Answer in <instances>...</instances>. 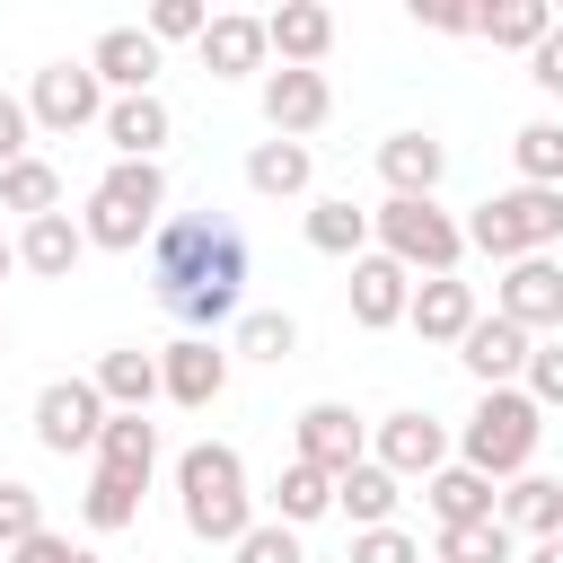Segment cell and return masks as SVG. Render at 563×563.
I'll return each mask as SVG.
<instances>
[{
    "instance_id": "1",
    "label": "cell",
    "mask_w": 563,
    "mask_h": 563,
    "mask_svg": "<svg viewBox=\"0 0 563 563\" xmlns=\"http://www.w3.org/2000/svg\"><path fill=\"white\" fill-rule=\"evenodd\" d=\"M150 290L176 325L211 334L229 317H246V229L229 211H176L158 238H150Z\"/></svg>"
},
{
    "instance_id": "2",
    "label": "cell",
    "mask_w": 563,
    "mask_h": 563,
    "mask_svg": "<svg viewBox=\"0 0 563 563\" xmlns=\"http://www.w3.org/2000/svg\"><path fill=\"white\" fill-rule=\"evenodd\" d=\"M176 510H185V528H194L202 545H229V554H238V537L255 528L246 457H238L229 440H194V449L176 457Z\"/></svg>"
},
{
    "instance_id": "3",
    "label": "cell",
    "mask_w": 563,
    "mask_h": 563,
    "mask_svg": "<svg viewBox=\"0 0 563 563\" xmlns=\"http://www.w3.org/2000/svg\"><path fill=\"white\" fill-rule=\"evenodd\" d=\"M537 440H545V405H537L528 387H484L475 413H466L457 466H475V475H493V484H519L528 457H537Z\"/></svg>"
},
{
    "instance_id": "4",
    "label": "cell",
    "mask_w": 563,
    "mask_h": 563,
    "mask_svg": "<svg viewBox=\"0 0 563 563\" xmlns=\"http://www.w3.org/2000/svg\"><path fill=\"white\" fill-rule=\"evenodd\" d=\"M158 211H167V176H158V158H114L106 176H97V194H88V246H106V255H132L150 229H158Z\"/></svg>"
},
{
    "instance_id": "5",
    "label": "cell",
    "mask_w": 563,
    "mask_h": 563,
    "mask_svg": "<svg viewBox=\"0 0 563 563\" xmlns=\"http://www.w3.org/2000/svg\"><path fill=\"white\" fill-rule=\"evenodd\" d=\"M563 238V194L554 185H510V194H484L466 211V246L493 255V264H519V255H545Z\"/></svg>"
},
{
    "instance_id": "6",
    "label": "cell",
    "mask_w": 563,
    "mask_h": 563,
    "mask_svg": "<svg viewBox=\"0 0 563 563\" xmlns=\"http://www.w3.org/2000/svg\"><path fill=\"white\" fill-rule=\"evenodd\" d=\"M369 238H378V255H396V264L422 273V282L457 273V255H466V220H449L440 202H413V194H387V202L369 211Z\"/></svg>"
},
{
    "instance_id": "7",
    "label": "cell",
    "mask_w": 563,
    "mask_h": 563,
    "mask_svg": "<svg viewBox=\"0 0 563 563\" xmlns=\"http://www.w3.org/2000/svg\"><path fill=\"white\" fill-rule=\"evenodd\" d=\"M106 422H114V405L97 396V378H44V396H35V440H44L53 457L97 449Z\"/></svg>"
},
{
    "instance_id": "8",
    "label": "cell",
    "mask_w": 563,
    "mask_h": 563,
    "mask_svg": "<svg viewBox=\"0 0 563 563\" xmlns=\"http://www.w3.org/2000/svg\"><path fill=\"white\" fill-rule=\"evenodd\" d=\"M106 79L88 70V62H44L35 70V88H26V114L44 123V132H79V123H106Z\"/></svg>"
},
{
    "instance_id": "9",
    "label": "cell",
    "mask_w": 563,
    "mask_h": 563,
    "mask_svg": "<svg viewBox=\"0 0 563 563\" xmlns=\"http://www.w3.org/2000/svg\"><path fill=\"white\" fill-rule=\"evenodd\" d=\"M493 317H510L519 334L563 325V264H554V255H519V264H501V282H493Z\"/></svg>"
},
{
    "instance_id": "10",
    "label": "cell",
    "mask_w": 563,
    "mask_h": 563,
    "mask_svg": "<svg viewBox=\"0 0 563 563\" xmlns=\"http://www.w3.org/2000/svg\"><path fill=\"white\" fill-rule=\"evenodd\" d=\"M378 466H387L396 484H413V475L431 484V475L449 466V431H440L422 405H405V413H387V422H378Z\"/></svg>"
},
{
    "instance_id": "11",
    "label": "cell",
    "mask_w": 563,
    "mask_h": 563,
    "mask_svg": "<svg viewBox=\"0 0 563 563\" xmlns=\"http://www.w3.org/2000/svg\"><path fill=\"white\" fill-rule=\"evenodd\" d=\"M325 114H334L325 70H264V123H273V141H308Z\"/></svg>"
},
{
    "instance_id": "12",
    "label": "cell",
    "mask_w": 563,
    "mask_h": 563,
    "mask_svg": "<svg viewBox=\"0 0 563 563\" xmlns=\"http://www.w3.org/2000/svg\"><path fill=\"white\" fill-rule=\"evenodd\" d=\"M88 70L106 79V97H150V79H158V35H150V26H106V35L88 44Z\"/></svg>"
},
{
    "instance_id": "13",
    "label": "cell",
    "mask_w": 563,
    "mask_h": 563,
    "mask_svg": "<svg viewBox=\"0 0 563 563\" xmlns=\"http://www.w3.org/2000/svg\"><path fill=\"white\" fill-rule=\"evenodd\" d=\"M158 378H167V396H176L185 413H202V405H220V387H229V352H220L211 334H185V343L158 352Z\"/></svg>"
},
{
    "instance_id": "14",
    "label": "cell",
    "mask_w": 563,
    "mask_h": 563,
    "mask_svg": "<svg viewBox=\"0 0 563 563\" xmlns=\"http://www.w3.org/2000/svg\"><path fill=\"white\" fill-rule=\"evenodd\" d=\"M475 282H457V273H440V282H413V308H405V325L422 334V343H466L475 334Z\"/></svg>"
},
{
    "instance_id": "15",
    "label": "cell",
    "mask_w": 563,
    "mask_h": 563,
    "mask_svg": "<svg viewBox=\"0 0 563 563\" xmlns=\"http://www.w3.org/2000/svg\"><path fill=\"white\" fill-rule=\"evenodd\" d=\"M528 352H537V334H519L510 317H475V334L457 343V361H466L475 387H510V378H528Z\"/></svg>"
},
{
    "instance_id": "16",
    "label": "cell",
    "mask_w": 563,
    "mask_h": 563,
    "mask_svg": "<svg viewBox=\"0 0 563 563\" xmlns=\"http://www.w3.org/2000/svg\"><path fill=\"white\" fill-rule=\"evenodd\" d=\"M299 457L325 466V475H352V466L369 457L361 413H352V405H308V413H299Z\"/></svg>"
},
{
    "instance_id": "17",
    "label": "cell",
    "mask_w": 563,
    "mask_h": 563,
    "mask_svg": "<svg viewBox=\"0 0 563 563\" xmlns=\"http://www.w3.org/2000/svg\"><path fill=\"white\" fill-rule=\"evenodd\" d=\"M405 308H413V273L396 264V255H361L352 264V325H405Z\"/></svg>"
},
{
    "instance_id": "18",
    "label": "cell",
    "mask_w": 563,
    "mask_h": 563,
    "mask_svg": "<svg viewBox=\"0 0 563 563\" xmlns=\"http://www.w3.org/2000/svg\"><path fill=\"white\" fill-rule=\"evenodd\" d=\"M264 35H273L282 70H317V62L334 53V9H317V0H282V9L264 18Z\"/></svg>"
},
{
    "instance_id": "19",
    "label": "cell",
    "mask_w": 563,
    "mask_h": 563,
    "mask_svg": "<svg viewBox=\"0 0 563 563\" xmlns=\"http://www.w3.org/2000/svg\"><path fill=\"white\" fill-rule=\"evenodd\" d=\"M378 176H387V194L431 202V194H440V176H449V150H440L431 132H387V141H378Z\"/></svg>"
},
{
    "instance_id": "20",
    "label": "cell",
    "mask_w": 563,
    "mask_h": 563,
    "mask_svg": "<svg viewBox=\"0 0 563 563\" xmlns=\"http://www.w3.org/2000/svg\"><path fill=\"white\" fill-rule=\"evenodd\" d=\"M264 53H273V35H264V18H246V9H229V18L202 26V70H211V79H246V70H264Z\"/></svg>"
},
{
    "instance_id": "21",
    "label": "cell",
    "mask_w": 563,
    "mask_h": 563,
    "mask_svg": "<svg viewBox=\"0 0 563 563\" xmlns=\"http://www.w3.org/2000/svg\"><path fill=\"white\" fill-rule=\"evenodd\" d=\"M79 255H88V229H79L70 211H44V220H26V229H18V264H26V273H44V282H70V273H79Z\"/></svg>"
},
{
    "instance_id": "22",
    "label": "cell",
    "mask_w": 563,
    "mask_h": 563,
    "mask_svg": "<svg viewBox=\"0 0 563 563\" xmlns=\"http://www.w3.org/2000/svg\"><path fill=\"white\" fill-rule=\"evenodd\" d=\"M150 466H158V422L150 413H114L106 422V440H97V475H114V484H150Z\"/></svg>"
},
{
    "instance_id": "23",
    "label": "cell",
    "mask_w": 563,
    "mask_h": 563,
    "mask_svg": "<svg viewBox=\"0 0 563 563\" xmlns=\"http://www.w3.org/2000/svg\"><path fill=\"white\" fill-rule=\"evenodd\" d=\"M396 501H405V484H396L378 457H361L352 475H334V510L352 519V537H361V528H396Z\"/></svg>"
},
{
    "instance_id": "24",
    "label": "cell",
    "mask_w": 563,
    "mask_h": 563,
    "mask_svg": "<svg viewBox=\"0 0 563 563\" xmlns=\"http://www.w3.org/2000/svg\"><path fill=\"white\" fill-rule=\"evenodd\" d=\"M97 396H106L114 413H150V396H167V378H158V352H141V343L106 352V361H97Z\"/></svg>"
},
{
    "instance_id": "25",
    "label": "cell",
    "mask_w": 563,
    "mask_h": 563,
    "mask_svg": "<svg viewBox=\"0 0 563 563\" xmlns=\"http://www.w3.org/2000/svg\"><path fill=\"white\" fill-rule=\"evenodd\" d=\"M422 501H431V519H440V528L501 519V493H493V475H475V466H440V475L422 484Z\"/></svg>"
},
{
    "instance_id": "26",
    "label": "cell",
    "mask_w": 563,
    "mask_h": 563,
    "mask_svg": "<svg viewBox=\"0 0 563 563\" xmlns=\"http://www.w3.org/2000/svg\"><path fill=\"white\" fill-rule=\"evenodd\" d=\"M167 132H176V114H167L158 97H114V106H106V141H114V158H158Z\"/></svg>"
},
{
    "instance_id": "27",
    "label": "cell",
    "mask_w": 563,
    "mask_h": 563,
    "mask_svg": "<svg viewBox=\"0 0 563 563\" xmlns=\"http://www.w3.org/2000/svg\"><path fill=\"white\" fill-rule=\"evenodd\" d=\"M501 528H510V537H528V545H537V537H563V484L528 466V475L501 493Z\"/></svg>"
},
{
    "instance_id": "28",
    "label": "cell",
    "mask_w": 563,
    "mask_h": 563,
    "mask_svg": "<svg viewBox=\"0 0 563 563\" xmlns=\"http://www.w3.org/2000/svg\"><path fill=\"white\" fill-rule=\"evenodd\" d=\"M308 176H317L308 141H255V150H246V185H255L264 202H290V194H308Z\"/></svg>"
},
{
    "instance_id": "29",
    "label": "cell",
    "mask_w": 563,
    "mask_h": 563,
    "mask_svg": "<svg viewBox=\"0 0 563 563\" xmlns=\"http://www.w3.org/2000/svg\"><path fill=\"white\" fill-rule=\"evenodd\" d=\"M308 246L317 255H369V211L352 202V194H325V202H308Z\"/></svg>"
},
{
    "instance_id": "30",
    "label": "cell",
    "mask_w": 563,
    "mask_h": 563,
    "mask_svg": "<svg viewBox=\"0 0 563 563\" xmlns=\"http://www.w3.org/2000/svg\"><path fill=\"white\" fill-rule=\"evenodd\" d=\"M475 35L501 44V53H537L554 35V9L545 0H501V9H475Z\"/></svg>"
},
{
    "instance_id": "31",
    "label": "cell",
    "mask_w": 563,
    "mask_h": 563,
    "mask_svg": "<svg viewBox=\"0 0 563 563\" xmlns=\"http://www.w3.org/2000/svg\"><path fill=\"white\" fill-rule=\"evenodd\" d=\"M325 510H334V475L308 466V457H290L282 484H273V519H282V528H308V519H325Z\"/></svg>"
},
{
    "instance_id": "32",
    "label": "cell",
    "mask_w": 563,
    "mask_h": 563,
    "mask_svg": "<svg viewBox=\"0 0 563 563\" xmlns=\"http://www.w3.org/2000/svg\"><path fill=\"white\" fill-rule=\"evenodd\" d=\"M0 211H18V220L62 211V167H53V158H18V167H0Z\"/></svg>"
},
{
    "instance_id": "33",
    "label": "cell",
    "mask_w": 563,
    "mask_h": 563,
    "mask_svg": "<svg viewBox=\"0 0 563 563\" xmlns=\"http://www.w3.org/2000/svg\"><path fill=\"white\" fill-rule=\"evenodd\" d=\"M510 158H519V185H554V194H563V123H554V114L519 123V132H510Z\"/></svg>"
},
{
    "instance_id": "34",
    "label": "cell",
    "mask_w": 563,
    "mask_h": 563,
    "mask_svg": "<svg viewBox=\"0 0 563 563\" xmlns=\"http://www.w3.org/2000/svg\"><path fill=\"white\" fill-rule=\"evenodd\" d=\"M229 352H246V361H290V352H299V317H290V308H246Z\"/></svg>"
},
{
    "instance_id": "35",
    "label": "cell",
    "mask_w": 563,
    "mask_h": 563,
    "mask_svg": "<svg viewBox=\"0 0 563 563\" xmlns=\"http://www.w3.org/2000/svg\"><path fill=\"white\" fill-rule=\"evenodd\" d=\"M79 519H88L97 537H114V528H132V519H141V493H132V484H114V475H88Z\"/></svg>"
},
{
    "instance_id": "36",
    "label": "cell",
    "mask_w": 563,
    "mask_h": 563,
    "mask_svg": "<svg viewBox=\"0 0 563 563\" xmlns=\"http://www.w3.org/2000/svg\"><path fill=\"white\" fill-rule=\"evenodd\" d=\"M440 563H510V528H501V519L440 528Z\"/></svg>"
},
{
    "instance_id": "37",
    "label": "cell",
    "mask_w": 563,
    "mask_h": 563,
    "mask_svg": "<svg viewBox=\"0 0 563 563\" xmlns=\"http://www.w3.org/2000/svg\"><path fill=\"white\" fill-rule=\"evenodd\" d=\"M26 537H44V501H35V484H9L0 475V545L18 554Z\"/></svg>"
},
{
    "instance_id": "38",
    "label": "cell",
    "mask_w": 563,
    "mask_h": 563,
    "mask_svg": "<svg viewBox=\"0 0 563 563\" xmlns=\"http://www.w3.org/2000/svg\"><path fill=\"white\" fill-rule=\"evenodd\" d=\"M238 563H308V554H299V528H282V519H255V528L238 537Z\"/></svg>"
},
{
    "instance_id": "39",
    "label": "cell",
    "mask_w": 563,
    "mask_h": 563,
    "mask_svg": "<svg viewBox=\"0 0 563 563\" xmlns=\"http://www.w3.org/2000/svg\"><path fill=\"white\" fill-rule=\"evenodd\" d=\"M202 26H211L202 0H158V9H150V35H158V44H185V35L202 44Z\"/></svg>"
},
{
    "instance_id": "40",
    "label": "cell",
    "mask_w": 563,
    "mask_h": 563,
    "mask_svg": "<svg viewBox=\"0 0 563 563\" xmlns=\"http://www.w3.org/2000/svg\"><path fill=\"white\" fill-rule=\"evenodd\" d=\"M352 563H422V545L405 528H361L352 537Z\"/></svg>"
},
{
    "instance_id": "41",
    "label": "cell",
    "mask_w": 563,
    "mask_h": 563,
    "mask_svg": "<svg viewBox=\"0 0 563 563\" xmlns=\"http://www.w3.org/2000/svg\"><path fill=\"white\" fill-rule=\"evenodd\" d=\"M528 396H537L545 413L563 405V343H537V352H528Z\"/></svg>"
},
{
    "instance_id": "42",
    "label": "cell",
    "mask_w": 563,
    "mask_h": 563,
    "mask_svg": "<svg viewBox=\"0 0 563 563\" xmlns=\"http://www.w3.org/2000/svg\"><path fill=\"white\" fill-rule=\"evenodd\" d=\"M26 132H35V114H26V97H0V167H18V158H35V150H26Z\"/></svg>"
},
{
    "instance_id": "43",
    "label": "cell",
    "mask_w": 563,
    "mask_h": 563,
    "mask_svg": "<svg viewBox=\"0 0 563 563\" xmlns=\"http://www.w3.org/2000/svg\"><path fill=\"white\" fill-rule=\"evenodd\" d=\"M9 563H106V554H97V545H70V537H53V528H44V537H26Z\"/></svg>"
},
{
    "instance_id": "44",
    "label": "cell",
    "mask_w": 563,
    "mask_h": 563,
    "mask_svg": "<svg viewBox=\"0 0 563 563\" xmlns=\"http://www.w3.org/2000/svg\"><path fill=\"white\" fill-rule=\"evenodd\" d=\"M528 79H537L545 97H563V18H554V35H545V44L528 53Z\"/></svg>"
},
{
    "instance_id": "45",
    "label": "cell",
    "mask_w": 563,
    "mask_h": 563,
    "mask_svg": "<svg viewBox=\"0 0 563 563\" xmlns=\"http://www.w3.org/2000/svg\"><path fill=\"white\" fill-rule=\"evenodd\" d=\"M431 35H475V9H413Z\"/></svg>"
},
{
    "instance_id": "46",
    "label": "cell",
    "mask_w": 563,
    "mask_h": 563,
    "mask_svg": "<svg viewBox=\"0 0 563 563\" xmlns=\"http://www.w3.org/2000/svg\"><path fill=\"white\" fill-rule=\"evenodd\" d=\"M528 563H563V537H537V545H528Z\"/></svg>"
},
{
    "instance_id": "47",
    "label": "cell",
    "mask_w": 563,
    "mask_h": 563,
    "mask_svg": "<svg viewBox=\"0 0 563 563\" xmlns=\"http://www.w3.org/2000/svg\"><path fill=\"white\" fill-rule=\"evenodd\" d=\"M9 273H18V238H0V282H9Z\"/></svg>"
},
{
    "instance_id": "48",
    "label": "cell",
    "mask_w": 563,
    "mask_h": 563,
    "mask_svg": "<svg viewBox=\"0 0 563 563\" xmlns=\"http://www.w3.org/2000/svg\"><path fill=\"white\" fill-rule=\"evenodd\" d=\"M0 343H9V317H0Z\"/></svg>"
}]
</instances>
